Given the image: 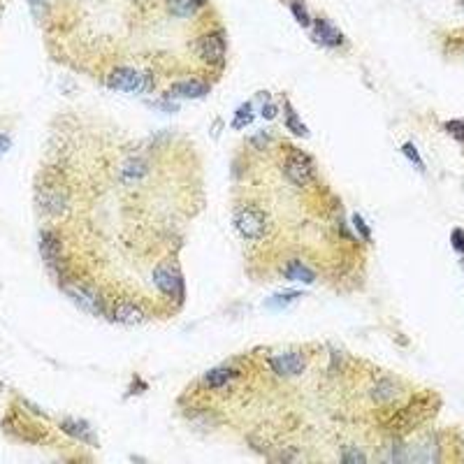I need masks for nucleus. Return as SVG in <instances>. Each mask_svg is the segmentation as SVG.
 <instances>
[{"instance_id":"obj_1","label":"nucleus","mask_w":464,"mask_h":464,"mask_svg":"<svg viewBox=\"0 0 464 464\" xmlns=\"http://www.w3.org/2000/svg\"><path fill=\"white\" fill-rule=\"evenodd\" d=\"M235 228L240 230V235L244 240H262V237L267 235V228H270V218H267V213L260 209V207H253V205H246V207H240V209L235 211Z\"/></svg>"},{"instance_id":"obj_2","label":"nucleus","mask_w":464,"mask_h":464,"mask_svg":"<svg viewBox=\"0 0 464 464\" xmlns=\"http://www.w3.org/2000/svg\"><path fill=\"white\" fill-rule=\"evenodd\" d=\"M283 172L288 176L290 184H295L297 188H307L314 179V163L307 154L292 149L288 156H286L283 163Z\"/></svg>"},{"instance_id":"obj_3","label":"nucleus","mask_w":464,"mask_h":464,"mask_svg":"<svg viewBox=\"0 0 464 464\" xmlns=\"http://www.w3.org/2000/svg\"><path fill=\"white\" fill-rule=\"evenodd\" d=\"M65 292L70 295L72 302H77L79 307H82L84 311H89V314L102 316V311H105V304H102L100 292L93 290L86 283H68L65 286Z\"/></svg>"},{"instance_id":"obj_4","label":"nucleus","mask_w":464,"mask_h":464,"mask_svg":"<svg viewBox=\"0 0 464 464\" xmlns=\"http://www.w3.org/2000/svg\"><path fill=\"white\" fill-rule=\"evenodd\" d=\"M198 51H200V56H202V60H207V63H211V65L223 63V58H225V38H223L221 30H209V33L200 35Z\"/></svg>"},{"instance_id":"obj_5","label":"nucleus","mask_w":464,"mask_h":464,"mask_svg":"<svg viewBox=\"0 0 464 464\" xmlns=\"http://www.w3.org/2000/svg\"><path fill=\"white\" fill-rule=\"evenodd\" d=\"M270 367L277 371L279 376H297V374H302L304 367H307V358L297 351L281 353V356L270 358Z\"/></svg>"},{"instance_id":"obj_6","label":"nucleus","mask_w":464,"mask_h":464,"mask_svg":"<svg viewBox=\"0 0 464 464\" xmlns=\"http://www.w3.org/2000/svg\"><path fill=\"white\" fill-rule=\"evenodd\" d=\"M107 84H109V89H114V91L135 93V91L144 89V75H139L137 70H130V68H119L109 75Z\"/></svg>"},{"instance_id":"obj_7","label":"nucleus","mask_w":464,"mask_h":464,"mask_svg":"<svg viewBox=\"0 0 464 464\" xmlns=\"http://www.w3.org/2000/svg\"><path fill=\"white\" fill-rule=\"evenodd\" d=\"M38 202L47 213L58 216V213H63L68 209V195H65L63 188H58V186H47V188H40L38 191Z\"/></svg>"},{"instance_id":"obj_8","label":"nucleus","mask_w":464,"mask_h":464,"mask_svg":"<svg viewBox=\"0 0 464 464\" xmlns=\"http://www.w3.org/2000/svg\"><path fill=\"white\" fill-rule=\"evenodd\" d=\"M146 174H149V163L142 158H128L119 167V179L126 186H137L139 181L146 179Z\"/></svg>"},{"instance_id":"obj_9","label":"nucleus","mask_w":464,"mask_h":464,"mask_svg":"<svg viewBox=\"0 0 464 464\" xmlns=\"http://www.w3.org/2000/svg\"><path fill=\"white\" fill-rule=\"evenodd\" d=\"M154 281L158 290L165 292L167 297H179L181 295V279L172 267H158L154 272Z\"/></svg>"},{"instance_id":"obj_10","label":"nucleus","mask_w":464,"mask_h":464,"mask_svg":"<svg viewBox=\"0 0 464 464\" xmlns=\"http://www.w3.org/2000/svg\"><path fill=\"white\" fill-rule=\"evenodd\" d=\"M40 251H42V258L51 270H56L60 265V240L54 232H42L40 237Z\"/></svg>"},{"instance_id":"obj_11","label":"nucleus","mask_w":464,"mask_h":464,"mask_svg":"<svg viewBox=\"0 0 464 464\" xmlns=\"http://www.w3.org/2000/svg\"><path fill=\"white\" fill-rule=\"evenodd\" d=\"M114 321L126 323V325H135V323L144 321V311H142V307H137L135 302L121 300L114 304Z\"/></svg>"},{"instance_id":"obj_12","label":"nucleus","mask_w":464,"mask_h":464,"mask_svg":"<svg viewBox=\"0 0 464 464\" xmlns=\"http://www.w3.org/2000/svg\"><path fill=\"white\" fill-rule=\"evenodd\" d=\"M314 38H316V42H321V45H325V47H339L341 42H344V35L325 19H318L314 23Z\"/></svg>"},{"instance_id":"obj_13","label":"nucleus","mask_w":464,"mask_h":464,"mask_svg":"<svg viewBox=\"0 0 464 464\" xmlns=\"http://www.w3.org/2000/svg\"><path fill=\"white\" fill-rule=\"evenodd\" d=\"M399 393H402L399 383L393 381V378H381L374 386V390H371V395H374L378 404H390V402H395L399 397Z\"/></svg>"},{"instance_id":"obj_14","label":"nucleus","mask_w":464,"mask_h":464,"mask_svg":"<svg viewBox=\"0 0 464 464\" xmlns=\"http://www.w3.org/2000/svg\"><path fill=\"white\" fill-rule=\"evenodd\" d=\"M205 5H207V0H167L170 14L179 16V19H186V16L198 14Z\"/></svg>"},{"instance_id":"obj_15","label":"nucleus","mask_w":464,"mask_h":464,"mask_svg":"<svg viewBox=\"0 0 464 464\" xmlns=\"http://www.w3.org/2000/svg\"><path fill=\"white\" fill-rule=\"evenodd\" d=\"M172 93L179 97H202L209 93V86H207L205 82H200V79H188V82L176 84L172 89Z\"/></svg>"},{"instance_id":"obj_16","label":"nucleus","mask_w":464,"mask_h":464,"mask_svg":"<svg viewBox=\"0 0 464 464\" xmlns=\"http://www.w3.org/2000/svg\"><path fill=\"white\" fill-rule=\"evenodd\" d=\"M235 376H237V369H232V367H218V369H211L209 374L205 376V383H207V386H209V388L218 390V388L228 386V383H230Z\"/></svg>"},{"instance_id":"obj_17","label":"nucleus","mask_w":464,"mask_h":464,"mask_svg":"<svg viewBox=\"0 0 464 464\" xmlns=\"http://www.w3.org/2000/svg\"><path fill=\"white\" fill-rule=\"evenodd\" d=\"M283 274L288 279H292V281H304V283H314V281H316V274L311 272L309 267H304L302 262H297V260L288 262V265L283 267Z\"/></svg>"},{"instance_id":"obj_18","label":"nucleus","mask_w":464,"mask_h":464,"mask_svg":"<svg viewBox=\"0 0 464 464\" xmlns=\"http://www.w3.org/2000/svg\"><path fill=\"white\" fill-rule=\"evenodd\" d=\"M63 430L68 432V434L77 437L79 441L95 443V437L91 434V427L86 423H79V420H63Z\"/></svg>"},{"instance_id":"obj_19","label":"nucleus","mask_w":464,"mask_h":464,"mask_svg":"<svg viewBox=\"0 0 464 464\" xmlns=\"http://www.w3.org/2000/svg\"><path fill=\"white\" fill-rule=\"evenodd\" d=\"M286 126H288L290 130L295 132V135H307V126L302 124V121H300V116H297L295 112H292L290 107L286 109Z\"/></svg>"},{"instance_id":"obj_20","label":"nucleus","mask_w":464,"mask_h":464,"mask_svg":"<svg viewBox=\"0 0 464 464\" xmlns=\"http://www.w3.org/2000/svg\"><path fill=\"white\" fill-rule=\"evenodd\" d=\"M251 119H253L251 105H242L240 109H237V116H235V121H232V126H235V128H244L246 124H251Z\"/></svg>"},{"instance_id":"obj_21","label":"nucleus","mask_w":464,"mask_h":464,"mask_svg":"<svg viewBox=\"0 0 464 464\" xmlns=\"http://www.w3.org/2000/svg\"><path fill=\"white\" fill-rule=\"evenodd\" d=\"M290 12L295 14V19L300 21L302 26H311V16H309V12L302 8V3H295V0H292V3H290Z\"/></svg>"},{"instance_id":"obj_22","label":"nucleus","mask_w":464,"mask_h":464,"mask_svg":"<svg viewBox=\"0 0 464 464\" xmlns=\"http://www.w3.org/2000/svg\"><path fill=\"white\" fill-rule=\"evenodd\" d=\"M297 297H300V292H297V290H292V292H281V295H277V297H274V300H270L267 304H270V307H283V304L295 302Z\"/></svg>"},{"instance_id":"obj_23","label":"nucleus","mask_w":464,"mask_h":464,"mask_svg":"<svg viewBox=\"0 0 464 464\" xmlns=\"http://www.w3.org/2000/svg\"><path fill=\"white\" fill-rule=\"evenodd\" d=\"M445 128H448L450 135H455L457 139H462V142H464V121H450Z\"/></svg>"},{"instance_id":"obj_24","label":"nucleus","mask_w":464,"mask_h":464,"mask_svg":"<svg viewBox=\"0 0 464 464\" xmlns=\"http://www.w3.org/2000/svg\"><path fill=\"white\" fill-rule=\"evenodd\" d=\"M341 460L344 462H364V455L358 453V450H346V453H341Z\"/></svg>"},{"instance_id":"obj_25","label":"nucleus","mask_w":464,"mask_h":464,"mask_svg":"<svg viewBox=\"0 0 464 464\" xmlns=\"http://www.w3.org/2000/svg\"><path fill=\"white\" fill-rule=\"evenodd\" d=\"M404 154H406L408 158H411V161L416 163L418 167H423V163H420V156L416 154V151H413V146H411V144H404Z\"/></svg>"},{"instance_id":"obj_26","label":"nucleus","mask_w":464,"mask_h":464,"mask_svg":"<svg viewBox=\"0 0 464 464\" xmlns=\"http://www.w3.org/2000/svg\"><path fill=\"white\" fill-rule=\"evenodd\" d=\"M453 246L460 248V251H464V232L462 230H455L453 232Z\"/></svg>"},{"instance_id":"obj_27","label":"nucleus","mask_w":464,"mask_h":464,"mask_svg":"<svg viewBox=\"0 0 464 464\" xmlns=\"http://www.w3.org/2000/svg\"><path fill=\"white\" fill-rule=\"evenodd\" d=\"M262 114H265V119H274V116H277V107L265 105V107H262Z\"/></svg>"},{"instance_id":"obj_28","label":"nucleus","mask_w":464,"mask_h":464,"mask_svg":"<svg viewBox=\"0 0 464 464\" xmlns=\"http://www.w3.org/2000/svg\"><path fill=\"white\" fill-rule=\"evenodd\" d=\"M8 149H10V139L5 137V135H0V156H3Z\"/></svg>"},{"instance_id":"obj_29","label":"nucleus","mask_w":464,"mask_h":464,"mask_svg":"<svg viewBox=\"0 0 464 464\" xmlns=\"http://www.w3.org/2000/svg\"><path fill=\"white\" fill-rule=\"evenodd\" d=\"M356 223H358V230H360V232H364V235H369V232H367V225H364L362 218L356 216Z\"/></svg>"},{"instance_id":"obj_30","label":"nucleus","mask_w":464,"mask_h":464,"mask_svg":"<svg viewBox=\"0 0 464 464\" xmlns=\"http://www.w3.org/2000/svg\"><path fill=\"white\" fill-rule=\"evenodd\" d=\"M42 3H45V0H30V8H33V12H40Z\"/></svg>"}]
</instances>
